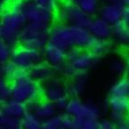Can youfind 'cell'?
<instances>
[{
    "label": "cell",
    "mask_w": 129,
    "mask_h": 129,
    "mask_svg": "<svg viewBox=\"0 0 129 129\" xmlns=\"http://www.w3.org/2000/svg\"><path fill=\"white\" fill-rule=\"evenodd\" d=\"M27 24L23 0H13L2 8L0 18V39L13 47L20 44V35Z\"/></svg>",
    "instance_id": "1"
},
{
    "label": "cell",
    "mask_w": 129,
    "mask_h": 129,
    "mask_svg": "<svg viewBox=\"0 0 129 129\" xmlns=\"http://www.w3.org/2000/svg\"><path fill=\"white\" fill-rule=\"evenodd\" d=\"M92 38L88 28L56 22L51 27L49 42L66 51L72 47L84 50L87 48Z\"/></svg>",
    "instance_id": "2"
},
{
    "label": "cell",
    "mask_w": 129,
    "mask_h": 129,
    "mask_svg": "<svg viewBox=\"0 0 129 129\" xmlns=\"http://www.w3.org/2000/svg\"><path fill=\"white\" fill-rule=\"evenodd\" d=\"M11 86L12 99L27 105L42 99V85L33 79L28 71L20 70L11 81Z\"/></svg>",
    "instance_id": "3"
},
{
    "label": "cell",
    "mask_w": 129,
    "mask_h": 129,
    "mask_svg": "<svg viewBox=\"0 0 129 129\" xmlns=\"http://www.w3.org/2000/svg\"><path fill=\"white\" fill-rule=\"evenodd\" d=\"M52 26L27 22L20 35L19 45L42 51L49 42Z\"/></svg>",
    "instance_id": "4"
},
{
    "label": "cell",
    "mask_w": 129,
    "mask_h": 129,
    "mask_svg": "<svg viewBox=\"0 0 129 129\" xmlns=\"http://www.w3.org/2000/svg\"><path fill=\"white\" fill-rule=\"evenodd\" d=\"M55 20L57 22L88 28L93 17L82 11L70 0H63L55 13Z\"/></svg>",
    "instance_id": "5"
},
{
    "label": "cell",
    "mask_w": 129,
    "mask_h": 129,
    "mask_svg": "<svg viewBox=\"0 0 129 129\" xmlns=\"http://www.w3.org/2000/svg\"><path fill=\"white\" fill-rule=\"evenodd\" d=\"M100 60L101 58L88 50H82L73 61H66L62 68L63 77L68 79H72L81 74H87L90 70L99 64Z\"/></svg>",
    "instance_id": "6"
},
{
    "label": "cell",
    "mask_w": 129,
    "mask_h": 129,
    "mask_svg": "<svg viewBox=\"0 0 129 129\" xmlns=\"http://www.w3.org/2000/svg\"><path fill=\"white\" fill-rule=\"evenodd\" d=\"M64 112L74 117L77 121L99 120L101 115L100 107L96 103L92 101L83 102L80 98H70Z\"/></svg>",
    "instance_id": "7"
},
{
    "label": "cell",
    "mask_w": 129,
    "mask_h": 129,
    "mask_svg": "<svg viewBox=\"0 0 129 129\" xmlns=\"http://www.w3.org/2000/svg\"><path fill=\"white\" fill-rule=\"evenodd\" d=\"M11 61L18 69L28 72L35 65L44 61V57L42 51L18 45L13 48Z\"/></svg>",
    "instance_id": "8"
},
{
    "label": "cell",
    "mask_w": 129,
    "mask_h": 129,
    "mask_svg": "<svg viewBox=\"0 0 129 129\" xmlns=\"http://www.w3.org/2000/svg\"><path fill=\"white\" fill-rule=\"evenodd\" d=\"M23 11L27 22L52 26L55 20L54 13L38 6L33 0H23Z\"/></svg>",
    "instance_id": "9"
},
{
    "label": "cell",
    "mask_w": 129,
    "mask_h": 129,
    "mask_svg": "<svg viewBox=\"0 0 129 129\" xmlns=\"http://www.w3.org/2000/svg\"><path fill=\"white\" fill-rule=\"evenodd\" d=\"M105 106L109 110V118L116 124L120 123L128 118L129 98L109 96Z\"/></svg>",
    "instance_id": "10"
},
{
    "label": "cell",
    "mask_w": 129,
    "mask_h": 129,
    "mask_svg": "<svg viewBox=\"0 0 129 129\" xmlns=\"http://www.w3.org/2000/svg\"><path fill=\"white\" fill-rule=\"evenodd\" d=\"M67 83L61 78L55 77L47 83L42 85V99L55 103L58 100L67 96Z\"/></svg>",
    "instance_id": "11"
},
{
    "label": "cell",
    "mask_w": 129,
    "mask_h": 129,
    "mask_svg": "<svg viewBox=\"0 0 129 129\" xmlns=\"http://www.w3.org/2000/svg\"><path fill=\"white\" fill-rule=\"evenodd\" d=\"M42 53L44 61L56 69V70L67 61L66 50L51 42H48V44L42 50Z\"/></svg>",
    "instance_id": "12"
},
{
    "label": "cell",
    "mask_w": 129,
    "mask_h": 129,
    "mask_svg": "<svg viewBox=\"0 0 129 129\" xmlns=\"http://www.w3.org/2000/svg\"><path fill=\"white\" fill-rule=\"evenodd\" d=\"M27 107H28V110L33 112L43 122L50 119L59 112V110L57 109L55 103L46 101L44 99H41L40 101L36 103H29L27 105Z\"/></svg>",
    "instance_id": "13"
},
{
    "label": "cell",
    "mask_w": 129,
    "mask_h": 129,
    "mask_svg": "<svg viewBox=\"0 0 129 129\" xmlns=\"http://www.w3.org/2000/svg\"><path fill=\"white\" fill-rule=\"evenodd\" d=\"M124 8H125L124 5L107 2L100 7L99 16L113 26L122 21Z\"/></svg>",
    "instance_id": "14"
},
{
    "label": "cell",
    "mask_w": 129,
    "mask_h": 129,
    "mask_svg": "<svg viewBox=\"0 0 129 129\" xmlns=\"http://www.w3.org/2000/svg\"><path fill=\"white\" fill-rule=\"evenodd\" d=\"M30 77L40 85H44L57 77L58 73L55 68L46 63L45 61L35 65L29 71Z\"/></svg>",
    "instance_id": "15"
},
{
    "label": "cell",
    "mask_w": 129,
    "mask_h": 129,
    "mask_svg": "<svg viewBox=\"0 0 129 129\" xmlns=\"http://www.w3.org/2000/svg\"><path fill=\"white\" fill-rule=\"evenodd\" d=\"M112 26L111 24L103 20L100 16L93 18L88 30L91 33L92 37L98 39L110 40L112 35Z\"/></svg>",
    "instance_id": "16"
},
{
    "label": "cell",
    "mask_w": 129,
    "mask_h": 129,
    "mask_svg": "<svg viewBox=\"0 0 129 129\" xmlns=\"http://www.w3.org/2000/svg\"><path fill=\"white\" fill-rule=\"evenodd\" d=\"M28 110L27 104L21 102L16 101L14 99H10L8 101L4 102L1 104L0 114L6 115L13 118L21 119Z\"/></svg>",
    "instance_id": "17"
},
{
    "label": "cell",
    "mask_w": 129,
    "mask_h": 129,
    "mask_svg": "<svg viewBox=\"0 0 129 129\" xmlns=\"http://www.w3.org/2000/svg\"><path fill=\"white\" fill-rule=\"evenodd\" d=\"M111 39L118 47L129 49V27L123 21L113 25Z\"/></svg>",
    "instance_id": "18"
},
{
    "label": "cell",
    "mask_w": 129,
    "mask_h": 129,
    "mask_svg": "<svg viewBox=\"0 0 129 129\" xmlns=\"http://www.w3.org/2000/svg\"><path fill=\"white\" fill-rule=\"evenodd\" d=\"M88 82L87 74H81L67 83V93L70 98H79L84 94Z\"/></svg>",
    "instance_id": "19"
},
{
    "label": "cell",
    "mask_w": 129,
    "mask_h": 129,
    "mask_svg": "<svg viewBox=\"0 0 129 129\" xmlns=\"http://www.w3.org/2000/svg\"><path fill=\"white\" fill-rule=\"evenodd\" d=\"M113 42L110 40L98 39V38H92L89 45H88L86 50L90 51L92 53L96 55L99 58L109 54L113 49Z\"/></svg>",
    "instance_id": "20"
},
{
    "label": "cell",
    "mask_w": 129,
    "mask_h": 129,
    "mask_svg": "<svg viewBox=\"0 0 129 129\" xmlns=\"http://www.w3.org/2000/svg\"><path fill=\"white\" fill-rule=\"evenodd\" d=\"M109 96L129 98V80L125 77L118 78L110 85Z\"/></svg>",
    "instance_id": "21"
},
{
    "label": "cell",
    "mask_w": 129,
    "mask_h": 129,
    "mask_svg": "<svg viewBox=\"0 0 129 129\" xmlns=\"http://www.w3.org/2000/svg\"><path fill=\"white\" fill-rule=\"evenodd\" d=\"M21 125L23 129H42L44 122L33 112L27 110L21 118Z\"/></svg>",
    "instance_id": "22"
},
{
    "label": "cell",
    "mask_w": 129,
    "mask_h": 129,
    "mask_svg": "<svg viewBox=\"0 0 129 129\" xmlns=\"http://www.w3.org/2000/svg\"><path fill=\"white\" fill-rule=\"evenodd\" d=\"M88 15H95L100 10V0H70Z\"/></svg>",
    "instance_id": "23"
},
{
    "label": "cell",
    "mask_w": 129,
    "mask_h": 129,
    "mask_svg": "<svg viewBox=\"0 0 129 129\" xmlns=\"http://www.w3.org/2000/svg\"><path fill=\"white\" fill-rule=\"evenodd\" d=\"M108 69L114 76L122 78L125 74V59L120 56H115L108 62Z\"/></svg>",
    "instance_id": "24"
},
{
    "label": "cell",
    "mask_w": 129,
    "mask_h": 129,
    "mask_svg": "<svg viewBox=\"0 0 129 129\" xmlns=\"http://www.w3.org/2000/svg\"><path fill=\"white\" fill-rule=\"evenodd\" d=\"M20 70H21L18 69V67L12 61H9L5 63H1V67H0L1 78L12 81L16 77V75L18 74Z\"/></svg>",
    "instance_id": "25"
},
{
    "label": "cell",
    "mask_w": 129,
    "mask_h": 129,
    "mask_svg": "<svg viewBox=\"0 0 129 129\" xmlns=\"http://www.w3.org/2000/svg\"><path fill=\"white\" fill-rule=\"evenodd\" d=\"M12 99V86L11 81L1 78L0 79V101L4 103Z\"/></svg>",
    "instance_id": "26"
},
{
    "label": "cell",
    "mask_w": 129,
    "mask_h": 129,
    "mask_svg": "<svg viewBox=\"0 0 129 129\" xmlns=\"http://www.w3.org/2000/svg\"><path fill=\"white\" fill-rule=\"evenodd\" d=\"M38 6L45 8L47 11L55 14L58 8L60 7L63 0H33Z\"/></svg>",
    "instance_id": "27"
},
{
    "label": "cell",
    "mask_w": 129,
    "mask_h": 129,
    "mask_svg": "<svg viewBox=\"0 0 129 129\" xmlns=\"http://www.w3.org/2000/svg\"><path fill=\"white\" fill-rule=\"evenodd\" d=\"M13 48L9 44L0 40V62L5 63L11 61Z\"/></svg>",
    "instance_id": "28"
},
{
    "label": "cell",
    "mask_w": 129,
    "mask_h": 129,
    "mask_svg": "<svg viewBox=\"0 0 129 129\" xmlns=\"http://www.w3.org/2000/svg\"><path fill=\"white\" fill-rule=\"evenodd\" d=\"M77 127V120L74 117L67 113H61V128L72 129Z\"/></svg>",
    "instance_id": "29"
},
{
    "label": "cell",
    "mask_w": 129,
    "mask_h": 129,
    "mask_svg": "<svg viewBox=\"0 0 129 129\" xmlns=\"http://www.w3.org/2000/svg\"><path fill=\"white\" fill-rule=\"evenodd\" d=\"M99 120H81L77 121L78 129H98Z\"/></svg>",
    "instance_id": "30"
},
{
    "label": "cell",
    "mask_w": 129,
    "mask_h": 129,
    "mask_svg": "<svg viewBox=\"0 0 129 129\" xmlns=\"http://www.w3.org/2000/svg\"><path fill=\"white\" fill-rule=\"evenodd\" d=\"M98 129H117V124L110 118L99 120Z\"/></svg>",
    "instance_id": "31"
},
{
    "label": "cell",
    "mask_w": 129,
    "mask_h": 129,
    "mask_svg": "<svg viewBox=\"0 0 129 129\" xmlns=\"http://www.w3.org/2000/svg\"><path fill=\"white\" fill-rule=\"evenodd\" d=\"M82 49L77 47H72L70 49L67 50L66 51V56H67V61H71L81 53Z\"/></svg>",
    "instance_id": "32"
},
{
    "label": "cell",
    "mask_w": 129,
    "mask_h": 129,
    "mask_svg": "<svg viewBox=\"0 0 129 129\" xmlns=\"http://www.w3.org/2000/svg\"><path fill=\"white\" fill-rule=\"evenodd\" d=\"M70 97L69 96V95H67V96H64V97H62V98H61L60 100H58V101L55 103V105H56L57 109L59 110V111H64L67 105H68V103H69V101H70Z\"/></svg>",
    "instance_id": "33"
},
{
    "label": "cell",
    "mask_w": 129,
    "mask_h": 129,
    "mask_svg": "<svg viewBox=\"0 0 129 129\" xmlns=\"http://www.w3.org/2000/svg\"><path fill=\"white\" fill-rule=\"evenodd\" d=\"M122 21L125 22V24L129 27V6H125V8H124L123 19H122Z\"/></svg>",
    "instance_id": "34"
},
{
    "label": "cell",
    "mask_w": 129,
    "mask_h": 129,
    "mask_svg": "<svg viewBox=\"0 0 129 129\" xmlns=\"http://www.w3.org/2000/svg\"><path fill=\"white\" fill-rule=\"evenodd\" d=\"M117 129H129V118L117 124Z\"/></svg>",
    "instance_id": "35"
},
{
    "label": "cell",
    "mask_w": 129,
    "mask_h": 129,
    "mask_svg": "<svg viewBox=\"0 0 129 129\" xmlns=\"http://www.w3.org/2000/svg\"><path fill=\"white\" fill-rule=\"evenodd\" d=\"M125 77L129 80V53L125 56Z\"/></svg>",
    "instance_id": "36"
},
{
    "label": "cell",
    "mask_w": 129,
    "mask_h": 129,
    "mask_svg": "<svg viewBox=\"0 0 129 129\" xmlns=\"http://www.w3.org/2000/svg\"><path fill=\"white\" fill-rule=\"evenodd\" d=\"M1 1V6H2V8L5 7L6 6H7L10 3V0H0Z\"/></svg>",
    "instance_id": "37"
},
{
    "label": "cell",
    "mask_w": 129,
    "mask_h": 129,
    "mask_svg": "<svg viewBox=\"0 0 129 129\" xmlns=\"http://www.w3.org/2000/svg\"><path fill=\"white\" fill-rule=\"evenodd\" d=\"M1 129H6V128H1ZM7 129H23V128L21 124H19V125H15V126H13V127H11V128H7Z\"/></svg>",
    "instance_id": "38"
},
{
    "label": "cell",
    "mask_w": 129,
    "mask_h": 129,
    "mask_svg": "<svg viewBox=\"0 0 129 129\" xmlns=\"http://www.w3.org/2000/svg\"><path fill=\"white\" fill-rule=\"evenodd\" d=\"M122 3L125 6H129V0H122Z\"/></svg>",
    "instance_id": "39"
},
{
    "label": "cell",
    "mask_w": 129,
    "mask_h": 129,
    "mask_svg": "<svg viewBox=\"0 0 129 129\" xmlns=\"http://www.w3.org/2000/svg\"><path fill=\"white\" fill-rule=\"evenodd\" d=\"M42 129H57V128H53V127H50V126H46V125H43V128Z\"/></svg>",
    "instance_id": "40"
},
{
    "label": "cell",
    "mask_w": 129,
    "mask_h": 129,
    "mask_svg": "<svg viewBox=\"0 0 129 129\" xmlns=\"http://www.w3.org/2000/svg\"><path fill=\"white\" fill-rule=\"evenodd\" d=\"M72 129H78V127H75V128H72Z\"/></svg>",
    "instance_id": "41"
}]
</instances>
